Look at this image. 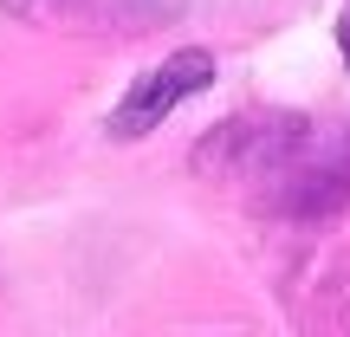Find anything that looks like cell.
Listing matches in <instances>:
<instances>
[{
	"label": "cell",
	"mask_w": 350,
	"mask_h": 337,
	"mask_svg": "<svg viewBox=\"0 0 350 337\" xmlns=\"http://www.w3.org/2000/svg\"><path fill=\"white\" fill-rule=\"evenodd\" d=\"M338 46H344V65H350V20L338 26Z\"/></svg>",
	"instance_id": "obj_3"
},
{
	"label": "cell",
	"mask_w": 350,
	"mask_h": 337,
	"mask_svg": "<svg viewBox=\"0 0 350 337\" xmlns=\"http://www.w3.org/2000/svg\"><path fill=\"white\" fill-rule=\"evenodd\" d=\"M13 20H85V13H111V0H0Z\"/></svg>",
	"instance_id": "obj_2"
},
{
	"label": "cell",
	"mask_w": 350,
	"mask_h": 337,
	"mask_svg": "<svg viewBox=\"0 0 350 337\" xmlns=\"http://www.w3.org/2000/svg\"><path fill=\"white\" fill-rule=\"evenodd\" d=\"M208 85H214V59H208V52H175V59H163V65H156V72L111 111V137H117V143L150 137V130L163 124L182 98H195V91H208Z\"/></svg>",
	"instance_id": "obj_1"
}]
</instances>
